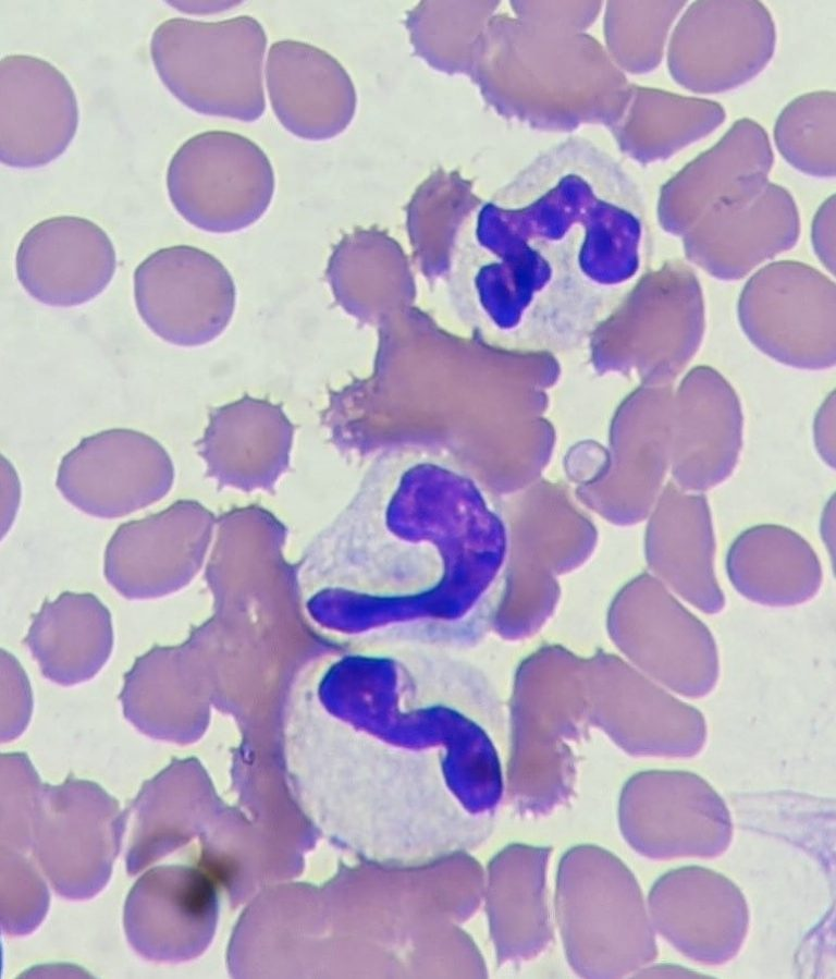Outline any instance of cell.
<instances>
[{"instance_id": "cell-1", "label": "cell", "mask_w": 836, "mask_h": 979, "mask_svg": "<svg viewBox=\"0 0 836 979\" xmlns=\"http://www.w3.org/2000/svg\"><path fill=\"white\" fill-rule=\"evenodd\" d=\"M561 192L505 209L515 221L492 204L508 219L505 232L480 220L453 253V296L478 328L515 342L565 343L585 287L622 284L637 271V219L579 180Z\"/></svg>"}, {"instance_id": "cell-2", "label": "cell", "mask_w": 836, "mask_h": 979, "mask_svg": "<svg viewBox=\"0 0 836 979\" xmlns=\"http://www.w3.org/2000/svg\"><path fill=\"white\" fill-rule=\"evenodd\" d=\"M267 35L253 16L219 22L172 17L152 32L150 57L163 86L199 114L243 122L266 110Z\"/></svg>"}, {"instance_id": "cell-3", "label": "cell", "mask_w": 836, "mask_h": 979, "mask_svg": "<svg viewBox=\"0 0 836 979\" xmlns=\"http://www.w3.org/2000/svg\"><path fill=\"white\" fill-rule=\"evenodd\" d=\"M165 181L176 212L213 234L236 233L258 222L275 191L263 150L229 131H206L185 140L170 159Z\"/></svg>"}, {"instance_id": "cell-4", "label": "cell", "mask_w": 836, "mask_h": 979, "mask_svg": "<svg viewBox=\"0 0 836 979\" xmlns=\"http://www.w3.org/2000/svg\"><path fill=\"white\" fill-rule=\"evenodd\" d=\"M127 816L93 782L44 785L30 850L59 895L88 900L106 886Z\"/></svg>"}, {"instance_id": "cell-5", "label": "cell", "mask_w": 836, "mask_h": 979, "mask_svg": "<svg viewBox=\"0 0 836 979\" xmlns=\"http://www.w3.org/2000/svg\"><path fill=\"white\" fill-rule=\"evenodd\" d=\"M739 319L752 343L783 364L814 370L835 364V284L811 267L779 261L761 269L741 293Z\"/></svg>"}, {"instance_id": "cell-6", "label": "cell", "mask_w": 836, "mask_h": 979, "mask_svg": "<svg viewBox=\"0 0 836 979\" xmlns=\"http://www.w3.org/2000/svg\"><path fill=\"white\" fill-rule=\"evenodd\" d=\"M611 627L629 658L675 693L699 698L715 686L718 657L711 633L657 578L643 574L623 590Z\"/></svg>"}, {"instance_id": "cell-7", "label": "cell", "mask_w": 836, "mask_h": 979, "mask_svg": "<svg viewBox=\"0 0 836 979\" xmlns=\"http://www.w3.org/2000/svg\"><path fill=\"white\" fill-rule=\"evenodd\" d=\"M133 283L142 320L171 345L204 346L224 332L234 315L233 278L219 259L194 246L153 252L136 267Z\"/></svg>"}, {"instance_id": "cell-8", "label": "cell", "mask_w": 836, "mask_h": 979, "mask_svg": "<svg viewBox=\"0 0 836 979\" xmlns=\"http://www.w3.org/2000/svg\"><path fill=\"white\" fill-rule=\"evenodd\" d=\"M172 461L151 437L131 429H109L83 439L61 461L57 488L81 512L119 518L167 495Z\"/></svg>"}, {"instance_id": "cell-9", "label": "cell", "mask_w": 836, "mask_h": 979, "mask_svg": "<svg viewBox=\"0 0 836 979\" xmlns=\"http://www.w3.org/2000/svg\"><path fill=\"white\" fill-rule=\"evenodd\" d=\"M79 122L75 91L49 61L8 54L0 61V160L13 169L45 167L62 156Z\"/></svg>"}, {"instance_id": "cell-10", "label": "cell", "mask_w": 836, "mask_h": 979, "mask_svg": "<svg viewBox=\"0 0 836 979\" xmlns=\"http://www.w3.org/2000/svg\"><path fill=\"white\" fill-rule=\"evenodd\" d=\"M210 530V515L192 501H177L162 512L125 523L107 546L106 577L128 599L173 593L196 574Z\"/></svg>"}, {"instance_id": "cell-11", "label": "cell", "mask_w": 836, "mask_h": 979, "mask_svg": "<svg viewBox=\"0 0 836 979\" xmlns=\"http://www.w3.org/2000/svg\"><path fill=\"white\" fill-rule=\"evenodd\" d=\"M216 881L200 867L163 865L146 871L124 905L126 938L142 957L182 963L198 956L213 933Z\"/></svg>"}, {"instance_id": "cell-12", "label": "cell", "mask_w": 836, "mask_h": 979, "mask_svg": "<svg viewBox=\"0 0 836 979\" xmlns=\"http://www.w3.org/2000/svg\"><path fill=\"white\" fill-rule=\"evenodd\" d=\"M673 395L672 383L646 384L619 417L613 462L591 490V502L614 522L638 523L655 504L671 464Z\"/></svg>"}, {"instance_id": "cell-13", "label": "cell", "mask_w": 836, "mask_h": 979, "mask_svg": "<svg viewBox=\"0 0 836 979\" xmlns=\"http://www.w3.org/2000/svg\"><path fill=\"white\" fill-rule=\"evenodd\" d=\"M116 270L112 241L95 222L56 216L32 227L15 255L16 277L40 304L75 307L99 296Z\"/></svg>"}, {"instance_id": "cell-14", "label": "cell", "mask_w": 836, "mask_h": 979, "mask_svg": "<svg viewBox=\"0 0 836 979\" xmlns=\"http://www.w3.org/2000/svg\"><path fill=\"white\" fill-rule=\"evenodd\" d=\"M685 234L690 260L714 277L734 280L790 248L798 216L785 191L764 183L716 203Z\"/></svg>"}, {"instance_id": "cell-15", "label": "cell", "mask_w": 836, "mask_h": 979, "mask_svg": "<svg viewBox=\"0 0 836 979\" xmlns=\"http://www.w3.org/2000/svg\"><path fill=\"white\" fill-rule=\"evenodd\" d=\"M742 440L739 400L710 367H697L674 390L672 475L680 489L714 488L734 472Z\"/></svg>"}, {"instance_id": "cell-16", "label": "cell", "mask_w": 836, "mask_h": 979, "mask_svg": "<svg viewBox=\"0 0 836 979\" xmlns=\"http://www.w3.org/2000/svg\"><path fill=\"white\" fill-rule=\"evenodd\" d=\"M266 83L276 119L302 139L334 138L355 117L357 95L351 76L335 58L310 44L273 42Z\"/></svg>"}, {"instance_id": "cell-17", "label": "cell", "mask_w": 836, "mask_h": 979, "mask_svg": "<svg viewBox=\"0 0 836 979\" xmlns=\"http://www.w3.org/2000/svg\"><path fill=\"white\" fill-rule=\"evenodd\" d=\"M628 309L636 326L632 364L646 384L672 383L703 334V301L693 272L681 262L665 264L639 282Z\"/></svg>"}, {"instance_id": "cell-18", "label": "cell", "mask_w": 836, "mask_h": 979, "mask_svg": "<svg viewBox=\"0 0 836 979\" xmlns=\"http://www.w3.org/2000/svg\"><path fill=\"white\" fill-rule=\"evenodd\" d=\"M714 548L704 495L667 482L648 523L647 561L661 580L708 614L718 613L725 604L714 573Z\"/></svg>"}, {"instance_id": "cell-19", "label": "cell", "mask_w": 836, "mask_h": 979, "mask_svg": "<svg viewBox=\"0 0 836 979\" xmlns=\"http://www.w3.org/2000/svg\"><path fill=\"white\" fill-rule=\"evenodd\" d=\"M214 800L199 764L181 759L146 782L131 808L126 870L136 874L200 834Z\"/></svg>"}, {"instance_id": "cell-20", "label": "cell", "mask_w": 836, "mask_h": 979, "mask_svg": "<svg viewBox=\"0 0 836 979\" xmlns=\"http://www.w3.org/2000/svg\"><path fill=\"white\" fill-rule=\"evenodd\" d=\"M613 677L602 718L631 750L653 756H690L705 738L702 714L624 663L608 659Z\"/></svg>"}, {"instance_id": "cell-21", "label": "cell", "mask_w": 836, "mask_h": 979, "mask_svg": "<svg viewBox=\"0 0 836 979\" xmlns=\"http://www.w3.org/2000/svg\"><path fill=\"white\" fill-rule=\"evenodd\" d=\"M727 574L745 598L769 607H791L812 599L822 568L811 546L778 525H760L739 535L729 548Z\"/></svg>"}, {"instance_id": "cell-22", "label": "cell", "mask_w": 836, "mask_h": 979, "mask_svg": "<svg viewBox=\"0 0 836 979\" xmlns=\"http://www.w3.org/2000/svg\"><path fill=\"white\" fill-rule=\"evenodd\" d=\"M28 646L42 673L61 685L93 677L109 658L110 614L89 593H63L35 617Z\"/></svg>"}, {"instance_id": "cell-23", "label": "cell", "mask_w": 836, "mask_h": 979, "mask_svg": "<svg viewBox=\"0 0 836 979\" xmlns=\"http://www.w3.org/2000/svg\"><path fill=\"white\" fill-rule=\"evenodd\" d=\"M183 648L158 649L144 657L127 677L126 718L151 737L185 744L196 732L183 717Z\"/></svg>"}, {"instance_id": "cell-24", "label": "cell", "mask_w": 836, "mask_h": 979, "mask_svg": "<svg viewBox=\"0 0 836 979\" xmlns=\"http://www.w3.org/2000/svg\"><path fill=\"white\" fill-rule=\"evenodd\" d=\"M1 925L11 937L32 933L49 907L45 880L25 853L0 847Z\"/></svg>"}, {"instance_id": "cell-25", "label": "cell", "mask_w": 836, "mask_h": 979, "mask_svg": "<svg viewBox=\"0 0 836 979\" xmlns=\"http://www.w3.org/2000/svg\"><path fill=\"white\" fill-rule=\"evenodd\" d=\"M42 787L25 755L1 756L0 847L22 853L32 848Z\"/></svg>"}, {"instance_id": "cell-26", "label": "cell", "mask_w": 836, "mask_h": 979, "mask_svg": "<svg viewBox=\"0 0 836 979\" xmlns=\"http://www.w3.org/2000/svg\"><path fill=\"white\" fill-rule=\"evenodd\" d=\"M814 439L817 452L824 462L835 467V393L821 406L814 424Z\"/></svg>"}, {"instance_id": "cell-27", "label": "cell", "mask_w": 836, "mask_h": 979, "mask_svg": "<svg viewBox=\"0 0 836 979\" xmlns=\"http://www.w3.org/2000/svg\"><path fill=\"white\" fill-rule=\"evenodd\" d=\"M813 243L823 264L833 273L835 266L834 247V197L822 207L813 227Z\"/></svg>"}, {"instance_id": "cell-28", "label": "cell", "mask_w": 836, "mask_h": 979, "mask_svg": "<svg viewBox=\"0 0 836 979\" xmlns=\"http://www.w3.org/2000/svg\"><path fill=\"white\" fill-rule=\"evenodd\" d=\"M170 4L181 10V12L190 14H209L228 10L230 8L236 7L238 3H236L235 1H175L174 3L170 2Z\"/></svg>"}, {"instance_id": "cell-29", "label": "cell", "mask_w": 836, "mask_h": 979, "mask_svg": "<svg viewBox=\"0 0 836 979\" xmlns=\"http://www.w3.org/2000/svg\"><path fill=\"white\" fill-rule=\"evenodd\" d=\"M834 524H835V500H834V498H832L825 509L823 519H822V526H821L822 536H823L826 544H831V552H833V544H834V531H835Z\"/></svg>"}]
</instances>
